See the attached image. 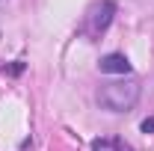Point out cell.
Wrapping results in <instances>:
<instances>
[{
  "label": "cell",
  "mask_w": 154,
  "mask_h": 151,
  "mask_svg": "<svg viewBox=\"0 0 154 151\" xmlns=\"http://www.w3.org/2000/svg\"><path fill=\"white\" fill-rule=\"evenodd\" d=\"M139 101V83L136 80H113L98 89V104L110 113H125Z\"/></svg>",
  "instance_id": "1"
},
{
  "label": "cell",
  "mask_w": 154,
  "mask_h": 151,
  "mask_svg": "<svg viewBox=\"0 0 154 151\" xmlns=\"http://www.w3.org/2000/svg\"><path fill=\"white\" fill-rule=\"evenodd\" d=\"M119 151H131V148H128V145H119Z\"/></svg>",
  "instance_id": "6"
},
{
  "label": "cell",
  "mask_w": 154,
  "mask_h": 151,
  "mask_svg": "<svg viewBox=\"0 0 154 151\" xmlns=\"http://www.w3.org/2000/svg\"><path fill=\"white\" fill-rule=\"evenodd\" d=\"M113 15H116L113 0H98V3H92L89 12H86V21H83V33L86 36H101L113 24Z\"/></svg>",
  "instance_id": "2"
},
{
  "label": "cell",
  "mask_w": 154,
  "mask_h": 151,
  "mask_svg": "<svg viewBox=\"0 0 154 151\" xmlns=\"http://www.w3.org/2000/svg\"><path fill=\"white\" fill-rule=\"evenodd\" d=\"M98 68L104 74H128L131 71V59L125 57V54H107V57L98 62Z\"/></svg>",
  "instance_id": "3"
},
{
  "label": "cell",
  "mask_w": 154,
  "mask_h": 151,
  "mask_svg": "<svg viewBox=\"0 0 154 151\" xmlns=\"http://www.w3.org/2000/svg\"><path fill=\"white\" fill-rule=\"evenodd\" d=\"M119 139H95L92 142V151H119Z\"/></svg>",
  "instance_id": "4"
},
{
  "label": "cell",
  "mask_w": 154,
  "mask_h": 151,
  "mask_svg": "<svg viewBox=\"0 0 154 151\" xmlns=\"http://www.w3.org/2000/svg\"><path fill=\"white\" fill-rule=\"evenodd\" d=\"M139 128H142V133H154V116H151V119H145Z\"/></svg>",
  "instance_id": "5"
}]
</instances>
